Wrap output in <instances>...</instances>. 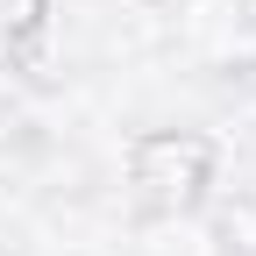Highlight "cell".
<instances>
[{"label":"cell","mask_w":256,"mask_h":256,"mask_svg":"<svg viewBox=\"0 0 256 256\" xmlns=\"http://www.w3.org/2000/svg\"><path fill=\"white\" fill-rule=\"evenodd\" d=\"M206 142L200 136H150L136 150V185L150 200H192V192L206 185Z\"/></svg>","instance_id":"obj_1"}]
</instances>
